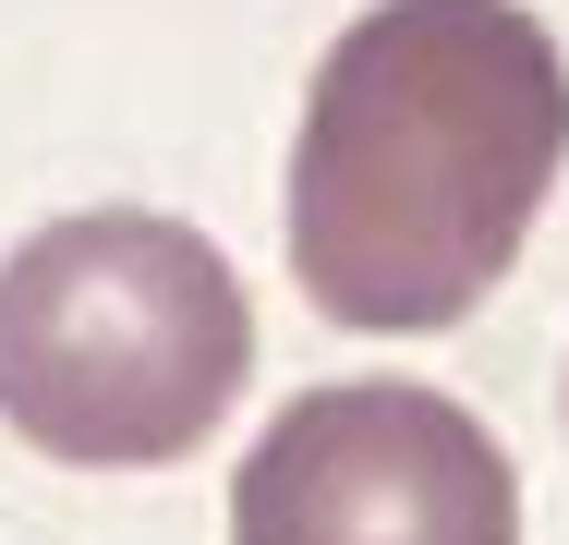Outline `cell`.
<instances>
[{"label": "cell", "instance_id": "6da1fadb", "mask_svg": "<svg viewBox=\"0 0 569 545\" xmlns=\"http://www.w3.org/2000/svg\"><path fill=\"white\" fill-rule=\"evenodd\" d=\"M569 158V61L521 0H376L291 146V279L328 327H460Z\"/></svg>", "mask_w": 569, "mask_h": 545}, {"label": "cell", "instance_id": "7a4b0ae2", "mask_svg": "<svg viewBox=\"0 0 569 545\" xmlns=\"http://www.w3.org/2000/svg\"><path fill=\"white\" fill-rule=\"evenodd\" d=\"M254 376V304L194 218L73 207L0 255V425L49 460L146 473L207 448Z\"/></svg>", "mask_w": 569, "mask_h": 545}, {"label": "cell", "instance_id": "3957f363", "mask_svg": "<svg viewBox=\"0 0 569 545\" xmlns=\"http://www.w3.org/2000/svg\"><path fill=\"white\" fill-rule=\"evenodd\" d=\"M230 545H521V473L449 388H303L242 448Z\"/></svg>", "mask_w": 569, "mask_h": 545}]
</instances>
